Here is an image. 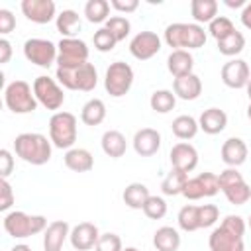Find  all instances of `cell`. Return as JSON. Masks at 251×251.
Instances as JSON below:
<instances>
[{"instance_id": "obj_11", "label": "cell", "mask_w": 251, "mask_h": 251, "mask_svg": "<svg viewBox=\"0 0 251 251\" xmlns=\"http://www.w3.org/2000/svg\"><path fill=\"white\" fill-rule=\"evenodd\" d=\"M24 57L43 69H49L53 63H57V45L49 39L31 37L24 43Z\"/></svg>"}, {"instance_id": "obj_34", "label": "cell", "mask_w": 251, "mask_h": 251, "mask_svg": "<svg viewBox=\"0 0 251 251\" xmlns=\"http://www.w3.org/2000/svg\"><path fill=\"white\" fill-rule=\"evenodd\" d=\"M176 104V96L173 90H167V88H161V90H155L149 98V106L151 110H155L157 114H167L175 108Z\"/></svg>"}, {"instance_id": "obj_39", "label": "cell", "mask_w": 251, "mask_h": 251, "mask_svg": "<svg viewBox=\"0 0 251 251\" xmlns=\"http://www.w3.org/2000/svg\"><path fill=\"white\" fill-rule=\"evenodd\" d=\"M114 37H116V41H124L127 35H129V29H131V24H129V20L127 18H124V16H112L108 22H106V25H104Z\"/></svg>"}, {"instance_id": "obj_9", "label": "cell", "mask_w": 251, "mask_h": 251, "mask_svg": "<svg viewBox=\"0 0 251 251\" xmlns=\"http://www.w3.org/2000/svg\"><path fill=\"white\" fill-rule=\"evenodd\" d=\"M88 63V45L78 37H63L57 43V67L71 69Z\"/></svg>"}, {"instance_id": "obj_12", "label": "cell", "mask_w": 251, "mask_h": 251, "mask_svg": "<svg viewBox=\"0 0 251 251\" xmlns=\"http://www.w3.org/2000/svg\"><path fill=\"white\" fill-rule=\"evenodd\" d=\"M220 192V182H218V175L214 173H200L194 178H188L182 196L188 200H200L206 196H214Z\"/></svg>"}, {"instance_id": "obj_42", "label": "cell", "mask_w": 251, "mask_h": 251, "mask_svg": "<svg viewBox=\"0 0 251 251\" xmlns=\"http://www.w3.org/2000/svg\"><path fill=\"white\" fill-rule=\"evenodd\" d=\"M92 41H94V47L98 49V51H102V53H106V51H112L114 47H116V37L106 29V27H100L98 31H94V37H92Z\"/></svg>"}, {"instance_id": "obj_14", "label": "cell", "mask_w": 251, "mask_h": 251, "mask_svg": "<svg viewBox=\"0 0 251 251\" xmlns=\"http://www.w3.org/2000/svg\"><path fill=\"white\" fill-rule=\"evenodd\" d=\"M208 245H210V251H245L243 237L237 235L235 231L224 227L222 224L210 233Z\"/></svg>"}, {"instance_id": "obj_48", "label": "cell", "mask_w": 251, "mask_h": 251, "mask_svg": "<svg viewBox=\"0 0 251 251\" xmlns=\"http://www.w3.org/2000/svg\"><path fill=\"white\" fill-rule=\"evenodd\" d=\"M110 6H112L114 10H118V12L129 14V12H135V10H137L139 2H137V0H110Z\"/></svg>"}, {"instance_id": "obj_49", "label": "cell", "mask_w": 251, "mask_h": 251, "mask_svg": "<svg viewBox=\"0 0 251 251\" xmlns=\"http://www.w3.org/2000/svg\"><path fill=\"white\" fill-rule=\"evenodd\" d=\"M10 57H12V43L6 37H2L0 39V65H6Z\"/></svg>"}, {"instance_id": "obj_13", "label": "cell", "mask_w": 251, "mask_h": 251, "mask_svg": "<svg viewBox=\"0 0 251 251\" xmlns=\"http://www.w3.org/2000/svg\"><path fill=\"white\" fill-rule=\"evenodd\" d=\"M159 51H161V37L155 31H139L129 41V53L139 61H147L155 57Z\"/></svg>"}, {"instance_id": "obj_35", "label": "cell", "mask_w": 251, "mask_h": 251, "mask_svg": "<svg viewBox=\"0 0 251 251\" xmlns=\"http://www.w3.org/2000/svg\"><path fill=\"white\" fill-rule=\"evenodd\" d=\"M110 14V2L108 0H88L84 4V16L90 24H102L108 22Z\"/></svg>"}, {"instance_id": "obj_33", "label": "cell", "mask_w": 251, "mask_h": 251, "mask_svg": "<svg viewBox=\"0 0 251 251\" xmlns=\"http://www.w3.org/2000/svg\"><path fill=\"white\" fill-rule=\"evenodd\" d=\"M186 182H188V173H182L178 169H171V173L161 182V190L165 196H176V194H182Z\"/></svg>"}, {"instance_id": "obj_21", "label": "cell", "mask_w": 251, "mask_h": 251, "mask_svg": "<svg viewBox=\"0 0 251 251\" xmlns=\"http://www.w3.org/2000/svg\"><path fill=\"white\" fill-rule=\"evenodd\" d=\"M222 161L227 167L237 169L247 161V145L241 137H229L222 145Z\"/></svg>"}, {"instance_id": "obj_15", "label": "cell", "mask_w": 251, "mask_h": 251, "mask_svg": "<svg viewBox=\"0 0 251 251\" xmlns=\"http://www.w3.org/2000/svg\"><path fill=\"white\" fill-rule=\"evenodd\" d=\"M249 78V65L243 59H231L222 67V82L229 88H245Z\"/></svg>"}, {"instance_id": "obj_25", "label": "cell", "mask_w": 251, "mask_h": 251, "mask_svg": "<svg viewBox=\"0 0 251 251\" xmlns=\"http://www.w3.org/2000/svg\"><path fill=\"white\" fill-rule=\"evenodd\" d=\"M65 167L75 173H88L94 167V157L88 149L73 147L65 153Z\"/></svg>"}, {"instance_id": "obj_3", "label": "cell", "mask_w": 251, "mask_h": 251, "mask_svg": "<svg viewBox=\"0 0 251 251\" xmlns=\"http://www.w3.org/2000/svg\"><path fill=\"white\" fill-rule=\"evenodd\" d=\"M6 233L14 239H25V237H31V235H37L41 231L47 229V218L45 216H29L25 212H20V210H14V212H8L4 216V222H2Z\"/></svg>"}, {"instance_id": "obj_17", "label": "cell", "mask_w": 251, "mask_h": 251, "mask_svg": "<svg viewBox=\"0 0 251 251\" xmlns=\"http://www.w3.org/2000/svg\"><path fill=\"white\" fill-rule=\"evenodd\" d=\"M169 157H171L173 169H178L182 173H190L198 165V151L194 145H190L186 141H178L176 145H173Z\"/></svg>"}, {"instance_id": "obj_20", "label": "cell", "mask_w": 251, "mask_h": 251, "mask_svg": "<svg viewBox=\"0 0 251 251\" xmlns=\"http://www.w3.org/2000/svg\"><path fill=\"white\" fill-rule=\"evenodd\" d=\"M71 235V227L69 222L65 220H55L47 226V229L43 231V249L45 251H61L65 239Z\"/></svg>"}, {"instance_id": "obj_47", "label": "cell", "mask_w": 251, "mask_h": 251, "mask_svg": "<svg viewBox=\"0 0 251 251\" xmlns=\"http://www.w3.org/2000/svg\"><path fill=\"white\" fill-rule=\"evenodd\" d=\"M12 169H14V157H12V153L8 149H2L0 151V176L8 178Z\"/></svg>"}, {"instance_id": "obj_32", "label": "cell", "mask_w": 251, "mask_h": 251, "mask_svg": "<svg viewBox=\"0 0 251 251\" xmlns=\"http://www.w3.org/2000/svg\"><path fill=\"white\" fill-rule=\"evenodd\" d=\"M171 129H173L175 137H178V139H182V141H188V139H192V137L198 133L200 127H198V122H196L192 116L182 114V116H176V118L173 120Z\"/></svg>"}, {"instance_id": "obj_31", "label": "cell", "mask_w": 251, "mask_h": 251, "mask_svg": "<svg viewBox=\"0 0 251 251\" xmlns=\"http://www.w3.org/2000/svg\"><path fill=\"white\" fill-rule=\"evenodd\" d=\"M104 118H106V104L100 98H90L80 110V120L86 126H100Z\"/></svg>"}, {"instance_id": "obj_5", "label": "cell", "mask_w": 251, "mask_h": 251, "mask_svg": "<svg viewBox=\"0 0 251 251\" xmlns=\"http://www.w3.org/2000/svg\"><path fill=\"white\" fill-rule=\"evenodd\" d=\"M49 139L59 149H73L76 141V116L71 112H55L49 118Z\"/></svg>"}, {"instance_id": "obj_6", "label": "cell", "mask_w": 251, "mask_h": 251, "mask_svg": "<svg viewBox=\"0 0 251 251\" xmlns=\"http://www.w3.org/2000/svg\"><path fill=\"white\" fill-rule=\"evenodd\" d=\"M218 182H220V190L224 192V196L227 198L229 204L233 206H243L249 202L251 198V186L245 182L243 175L233 169L227 167L218 175Z\"/></svg>"}, {"instance_id": "obj_38", "label": "cell", "mask_w": 251, "mask_h": 251, "mask_svg": "<svg viewBox=\"0 0 251 251\" xmlns=\"http://www.w3.org/2000/svg\"><path fill=\"white\" fill-rule=\"evenodd\" d=\"M233 31H235V25H233V22H231L229 18H226V16H218V18H214V20L208 24V33H210L216 41L227 37V35L233 33Z\"/></svg>"}, {"instance_id": "obj_56", "label": "cell", "mask_w": 251, "mask_h": 251, "mask_svg": "<svg viewBox=\"0 0 251 251\" xmlns=\"http://www.w3.org/2000/svg\"><path fill=\"white\" fill-rule=\"evenodd\" d=\"M247 226H249V227H251V216H249V220H247Z\"/></svg>"}, {"instance_id": "obj_24", "label": "cell", "mask_w": 251, "mask_h": 251, "mask_svg": "<svg viewBox=\"0 0 251 251\" xmlns=\"http://www.w3.org/2000/svg\"><path fill=\"white\" fill-rule=\"evenodd\" d=\"M167 69H169V73H171L175 78L192 75L194 57L190 55V51L175 49V51H171V55H169V59H167Z\"/></svg>"}, {"instance_id": "obj_43", "label": "cell", "mask_w": 251, "mask_h": 251, "mask_svg": "<svg viewBox=\"0 0 251 251\" xmlns=\"http://www.w3.org/2000/svg\"><path fill=\"white\" fill-rule=\"evenodd\" d=\"M122 239L118 233H100L94 251H122Z\"/></svg>"}, {"instance_id": "obj_7", "label": "cell", "mask_w": 251, "mask_h": 251, "mask_svg": "<svg viewBox=\"0 0 251 251\" xmlns=\"http://www.w3.org/2000/svg\"><path fill=\"white\" fill-rule=\"evenodd\" d=\"M4 102L14 114H31L39 104L33 94V86H29L25 80H12L4 88Z\"/></svg>"}, {"instance_id": "obj_52", "label": "cell", "mask_w": 251, "mask_h": 251, "mask_svg": "<svg viewBox=\"0 0 251 251\" xmlns=\"http://www.w3.org/2000/svg\"><path fill=\"white\" fill-rule=\"evenodd\" d=\"M10 251H31V247L25 245V243H18V245H14Z\"/></svg>"}, {"instance_id": "obj_36", "label": "cell", "mask_w": 251, "mask_h": 251, "mask_svg": "<svg viewBox=\"0 0 251 251\" xmlns=\"http://www.w3.org/2000/svg\"><path fill=\"white\" fill-rule=\"evenodd\" d=\"M243 47H245V37L237 29L233 33H229L227 37H224V39L218 41V51L222 55H226V57H235L237 53L243 51Z\"/></svg>"}, {"instance_id": "obj_46", "label": "cell", "mask_w": 251, "mask_h": 251, "mask_svg": "<svg viewBox=\"0 0 251 251\" xmlns=\"http://www.w3.org/2000/svg\"><path fill=\"white\" fill-rule=\"evenodd\" d=\"M14 27H16V18H14V14H12L10 10H6V8H2V10H0V33L6 35V33H10V31H14Z\"/></svg>"}, {"instance_id": "obj_27", "label": "cell", "mask_w": 251, "mask_h": 251, "mask_svg": "<svg viewBox=\"0 0 251 251\" xmlns=\"http://www.w3.org/2000/svg\"><path fill=\"white\" fill-rule=\"evenodd\" d=\"M149 196H151L149 194V188L143 182H131V184H127L124 188V194H122L124 204L127 208H131V210H143V206H145V202H147Z\"/></svg>"}, {"instance_id": "obj_22", "label": "cell", "mask_w": 251, "mask_h": 251, "mask_svg": "<svg viewBox=\"0 0 251 251\" xmlns=\"http://www.w3.org/2000/svg\"><path fill=\"white\" fill-rule=\"evenodd\" d=\"M173 92L180 100H196L202 94V80L198 75H186L173 80Z\"/></svg>"}, {"instance_id": "obj_55", "label": "cell", "mask_w": 251, "mask_h": 251, "mask_svg": "<svg viewBox=\"0 0 251 251\" xmlns=\"http://www.w3.org/2000/svg\"><path fill=\"white\" fill-rule=\"evenodd\" d=\"M247 118L251 120V104H249V108H247Z\"/></svg>"}, {"instance_id": "obj_54", "label": "cell", "mask_w": 251, "mask_h": 251, "mask_svg": "<svg viewBox=\"0 0 251 251\" xmlns=\"http://www.w3.org/2000/svg\"><path fill=\"white\" fill-rule=\"evenodd\" d=\"M122 251H139V249H135V247H126V249H122Z\"/></svg>"}, {"instance_id": "obj_53", "label": "cell", "mask_w": 251, "mask_h": 251, "mask_svg": "<svg viewBox=\"0 0 251 251\" xmlns=\"http://www.w3.org/2000/svg\"><path fill=\"white\" fill-rule=\"evenodd\" d=\"M247 96H249V104H251V78H249V82H247Z\"/></svg>"}, {"instance_id": "obj_37", "label": "cell", "mask_w": 251, "mask_h": 251, "mask_svg": "<svg viewBox=\"0 0 251 251\" xmlns=\"http://www.w3.org/2000/svg\"><path fill=\"white\" fill-rule=\"evenodd\" d=\"M178 227L182 231H196L200 229V220H198V206L194 204H186L180 208L178 216H176Z\"/></svg>"}, {"instance_id": "obj_50", "label": "cell", "mask_w": 251, "mask_h": 251, "mask_svg": "<svg viewBox=\"0 0 251 251\" xmlns=\"http://www.w3.org/2000/svg\"><path fill=\"white\" fill-rule=\"evenodd\" d=\"M241 24H243L247 29H251V2H247L245 8L241 10Z\"/></svg>"}, {"instance_id": "obj_45", "label": "cell", "mask_w": 251, "mask_h": 251, "mask_svg": "<svg viewBox=\"0 0 251 251\" xmlns=\"http://www.w3.org/2000/svg\"><path fill=\"white\" fill-rule=\"evenodd\" d=\"M222 226H224V227H227V229H231V231H235V233H237V235H241V237H243L245 227H247L245 220H243L241 216H235V214L226 216V218L222 220Z\"/></svg>"}, {"instance_id": "obj_2", "label": "cell", "mask_w": 251, "mask_h": 251, "mask_svg": "<svg viewBox=\"0 0 251 251\" xmlns=\"http://www.w3.org/2000/svg\"><path fill=\"white\" fill-rule=\"evenodd\" d=\"M165 43L175 49H200L206 43V31L198 24H171L165 29Z\"/></svg>"}, {"instance_id": "obj_19", "label": "cell", "mask_w": 251, "mask_h": 251, "mask_svg": "<svg viewBox=\"0 0 251 251\" xmlns=\"http://www.w3.org/2000/svg\"><path fill=\"white\" fill-rule=\"evenodd\" d=\"M133 149L139 157H151L161 147V133L153 127H141L133 135Z\"/></svg>"}, {"instance_id": "obj_23", "label": "cell", "mask_w": 251, "mask_h": 251, "mask_svg": "<svg viewBox=\"0 0 251 251\" xmlns=\"http://www.w3.org/2000/svg\"><path fill=\"white\" fill-rule=\"evenodd\" d=\"M226 126H227V114L220 108H208L198 118V127L208 135H216L224 131Z\"/></svg>"}, {"instance_id": "obj_41", "label": "cell", "mask_w": 251, "mask_h": 251, "mask_svg": "<svg viewBox=\"0 0 251 251\" xmlns=\"http://www.w3.org/2000/svg\"><path fill=\"white\" fill-rule=\"evenodd\" d=\"M198 220H200V229L210 227L220 220V210L216 204H202L198 206Z\"/></svg>"}, {"instance_id": "obj_10", "label": "cell", "mask_w": 251, "mask_h": 251, "mask_svg": "<svg viewBox=\"0 0 251 251\" xmlns=\"http://www.w3.org/2000/svg\"><path fill=\"white\" fill-rule=\"evenodd\" d=\"M33 94H35L37 102L47 110H59L65 102L61 84L47 75H41L33 80Z\"/></svg>"}, {"instance_id": "obj_26", "label": "cell", "mask_w": 251, "mask_h": 251, "mask_svg": "<svg viewBox=\"0 0 251 251\" xmlns=\"http://www.w3.org/2000/svg\"><path fill=\"white\" fill-rule=\"evenodd\" d=\"M100 143H102V151H104L108 157H112V159H120V157L126 155L127 141H126V135H124L122 131H118V129H108V131H104Z\"/></svg>"}, {"instance_id": "obj_28", "label": "cell", "mask_w": 251, "mask_h": 251, "mask_svg": "<svg viewBox=\"0 0 251 251\" xmlns=\"http://www.w3.org/2000/svg\"><path fill=\"white\" fill-rule=\"evenodd\" d=\"M153 245L157 251H176L180 247V233L171 226H163L153 233Z\"/></svg>"}, {"instance_id": "obj_29", "label": "cell", "mask_w": 251, "mask_h": 251, "mask_svg": "<svg viewBox=\"0 0 251 251\" xmlns=\"http://www.w3.org/2000/svg\"><path fill=\"white\" fill-rule=\"evenodd\" d=\"M190 14L198 25L210 24L214 18H218V2L216 0H192Z\"/></svg>"}, {"instance_id": "obj_44", "label": "cell", "mask_w": 251, "mask_h": 251, "mask_svg": "<svg viewBox=\"0 0 251 251\" xmlns=\"http://www.w3.org/2000/svg\"><path fill=\"white\" fill-rule=\"evenodd\" d=\"M0 210L2 212H8L14 204V190H12V184L8 182V178H2L0 180Z\"/></svg>"}, {"instance_id": "obj_4", "label": "cell", "mask_w": 251, "mask_h": 251, "mask_svg": "<svg viewBox=\"0 0 251 251\" xmlns=\"http://www.w3.org/2000/svg\"><path fill=\"white\" fill-rule=\"evenodd\" d=\"M55 78L61 86H65L69 90H82V92H90L98 84V73L92 63H82V65L71 67V69L57 67Z\"/></svg>"}, {"instance_id": "obj_18", "label": "cell", "mask_w": 251, "mask_h": 251, "mask_svg": "<svg viewBox=\"0 0 251 251\" xmlns=\"http://www.w3.org/2000/svg\"><path fill=\"white\" fill-rule=\"evenodd\" d=\"M98 237H100V231H98V227L92 222H80V224H76L71 229V235H69L71 245L76 251H88V249L96 247Z\"/></svg>"}, {"instance_id": "obj_30", "label": "cell", "mask_w": 251, "mask_h": 251, "mask_svg": "<svg viewBox=\"0 0 251 251\" xmlns=\"http://www.w3.org/2000/svg\"><path fill=\"white\" fill-rule=\"evenodd\" d=\"M55 24H57V31L63 35V37H75L78 31H80V16L75 12V10H63L57 18H55Z\"/></svg>"}, {"instance_id": "obj_40", "label": "cell", "mask_w": 251, "mask_h": 251, "mask_svg": "<svg viewBox=\"0 0 251 251\" xmlns=\"http://www.w3.org/2000/svg\"><path fill=\"white\" fill-rule=\"evenodd\" d=\"M143 214L149 220H161V218H165V214H167V202H165V198H161V196H149L147 202H145V206H143Z\"/></svg>"}, {"instance_id": "obj_8", "label": "cell", "mask_w": 251, "mask_h": 251, "mask_svg": "<svg viewBox=\"0 0 251 251\" xmlns=\"http://www.w3.org/2000/svg\"><path fill=\"white\" fill-rule=\"evenodd\" d=\"M131 84H133V69L124 61L110 63V67L106 69V76H104L106 92L114 98H120L129 92Z\"/></svg>"}, {"instance_id": "obj_16", "label": "cell", "mask_w": 251, "mask_h": 251, "mask_svg": "<svg viewBox=\"0 0 251 251\" xmlns=\"http://www.w3.org/2000/svg\"><path fill=\"white\" fill-rule=\"evenodd\" d=\"M55 2L53 0H22L24 16L33 24H49L55 16Z\"/></svg>"}, {"instance_id": "obj_1", "label": "cell", "mask_w": 251, "mask_h": 251, "mask_svg": "<svg viewBox=\"0 0 251 251\" xmlns=\"http://www.w3.org/2000/svg\"><path fill=\"white\" fill-rule=\"evenodd\" d=\"M51 139H47L43 133H33V131H25V133H20L16 139H14V151L16 155L29 163V165H45L49 159H51Z\"/></svg>"}, {"instance_id": "obj_51", "label": "cell", "mask_w": 251, "mask_h": 251, "mask_svg": "<svg viewBox=\"0 0 251 251\" xmlns=\"http://www.w3.org/2000/svg\"><path fill=\"white\" fill-rule=\"evenodd\" d=\"M226 2V6H229V8H239V6H243L245 8V0H224Z\"/></svg>"}]
</instances>
